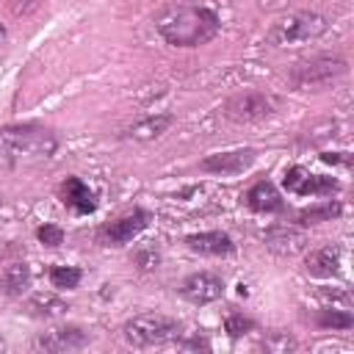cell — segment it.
Listing matches in <instances>:
<instances>
[{
  "label": "cell",
  "instance_id": "1",
  "mask_svg": "<svg viewBox=\"0 0 354 354\" xmlns=\"http://www.w3.org/2000/svg\"><path fill=\"white\" fill-rule=\"evenodd\" d=\"M155 30L174 47H199L216 39L221 30V19L207 6L180 3L169 6L155 17Z\"/></svg>",
  "mask_w": 354,
  "mask_h": 354
},
{
  "label": "cell",
  "instance_id": "2",
  "mask_svg": "<svg viewBox=\"0 0 354 354\" xmlns=\"http://www.w3.org/2000/svg\"><path fill=\"white\" fill-rule=\"evenodd\" d=\"M58 138L41 124H6L0 127V163L22 166L53 158Z\"/></svg>",
  "mask_w": 354,
  "mask_h": 354
},
{
  "label": "cell",
  "instance_id": "3",
  "mask_svg": "<svg viewBox=\"0 0 354 354\" xmlns=\"http://www.w3.org/2000/svg\"><path fill=\"white\" fill-rule=\"evenodd\" d=\"M122 335L133 348H149L174 340L180 335V324L160 313H144V315H133L122 326Z\"/></svg>",
  "mask_w": 354,
  "mask_h": 354
},
{
  "label": "cell",
  "instance_id": "4",
  "mask_svg": "<svg viewBox=\"0 0 354 354\" xmlns=\"http://www.w3.org/2000/svg\"><path fill=\"white\" fill-rule=\"evenodd\" d=\"M329 22L326 17L315 14V11H299V14H290L285 19H279L271 33H268V41L277 44V47H285V44H299V41H310V39H318L321 33H326Z\"/></svg>",
  "mask_w": 354,
  "mask_h": 354
},
{
  "label": "cell",
  "instance_id": "5",
  "mask_svg": "<svg viewBox=\"0 0 354 354\" xmlns=\"http://www.w3.org/2000/svg\"><path fill=\"white\" fill-rule=\"evenodd\" d=\"M346 72V61L337 55H315L307 61H296L290 69V83L296 88H318L332 83Z\"/></svg>",
  "mask_w": 354,
  "mask_h": 354
},
{
  "label": "cell",
  "instance_id": "6",
  "mask_svg": "<svg viewBox=\"0 0 354 354\" xmlns=\"http://www.w3.org/2000/svg\"><path fill=\"white\" fill-rule=\"evenodd\" d=\"M277 111V100L263 94V91H243L227 100L224 105V116L232 122H257L266 119Z\"/></svg>",
  "mask_w": 354,
  "mask_h": 354
},
{
  "label": "cell",
  "instance_id": "7",
  "mask_svg": "<svg viewBox=\"0 0 354 354\" xmlns=\"http://www.w3.org/2000/svg\"><path fill=\"white\" fill-rule=\"evenodd\" d=\"M285 188L296 196H332L340 188V183L335 177L313 174L304 166H290L285 171Z\"/></svg>",
  "mask_w": 354,
  "mask_h": 354
},
{
  "label": "cell",
  "instance_id": "8",
  "mask_svg": "<svg viewBox=\"0 0 354 354\" xmlns=\"http://www.w3.org/2000/svg\"><path fill=\"white\" fill-rule=\"evenodd\" d=\"M149 221H152L149 210L136 207L133 213H127V216H122V218L105 224V227L100 230V243H105V246H124V243H130L141 230H147Z\"/></svg>",
  "mask_w": 354,
  "mask_h": 354
},
{
  "label": "cell",
  "instance_id": "9",
  "mask_svg": "<svg viewBox=\"0 0 354 354\" xmlns=\"http://www.w3.org/2000/svg\"><path fill=\"white\" fill-rule=\"evenodd\" d=\"M180 293L191 304H210V301L224 296V282H221V277H216L210 271H196V274L183 279Z\"/></svg>",
  "mask_w": 354,
  "mask_h": 354
},
{
  "label": "cell",
  "instance_id": "10",
  "mask_svg": "<svg viewBox=\"0 0 354 354\" xmlns=\"http://www.w3.org/2000/svg\"><path fill=\"white\" fill-rule=\"evenodd\" d=\"M36 348L41 351H75V348H83L88 346V332L80 329V326H55L50 332H41L33 343Z\"/></svg>",
  "mask_w": 354,
  "mask_h": 354
},
{
  "label": "cell",
  "instance_id": "11",
  "mask_svg": "<svg viewBox=\"0 0 354 354\" xmlns=\"http://www.w3.org/2000/svg\"><path fill=\"white\" fill-rule=\"evenodd\" d=\"M254 158H257V152L243 147V149H230V152L207 155L199 166H202V171H210V174H241V171H246L254 163Z\"/></svg>",
  "mask_w": 354,
  "mask_h": 354
},
{
  "label": "cell",
  "instance_id": "12",
  "mask_svg": "<svg viewBox=\"0 0 354 354\" xmlns=\"http://www.w3.org/2000/svg\"><path fill=\"white\" fill-rule=\"evenodd\" d=\"M61 199L69 210L86 216V213H94L97 210V194L80 180V177H66L64 185H61Z\"/></svg>",
  "mask_w": 354,
  "mask_h": 354
},
{
  "label": "cell",
  "instance_id": "13",
  "mask_svg": "<svg viewBox=\"0 0 354 354\" xmlns=\"http://www.w3.org/2000/svg\"><path fill=\"white\" fill-rule=\"evenodd\" d=\"M185 246L191 252H199V254H213V257H221V254H232L235 252V243L227 232L221 230H210V232H194L185 238Z\"/></svg>",
  "mask_w": 354,
  "mask_h": 354
},
{
  "label": "cell",
  "instance_id": "14",
  "mask_svg": "<svg viewBox=\"0 0 354 354\" xmlns=\"http://www.w3.org/2000/svg\"><path fill=\"white\" fill-rule=\"evenodd\" d=\"M246 205H249L254 213H282V210H285V202H282L279 191H277L274 183H268V180H260V183H254V185L246 191Z\"/></svg>",
  "mask_w": 354,
  "mask_h": 354
},
{
  "label": "cell",
  "instance_id": "15",
  "mask_svg": "<svg viewBox=\"0 0 354 354\" xmlns=\"http://www.w3.org/2000/svg\"><path fill=\"white\" fill-rule=\"evenodd\" d=\"M263 243H266L271 252H277V254H296V252L304 249L307 238H304V232L296 230V227H271V230L263 235Z\"/></svg>",
  "mask_w": 354,
  "mask_h": 354
},
{
  "label": "cell",
  "instance_id": "16",
  "mask_svg": "<svg viewBox=\"0 0 354 354\" xmlns=\"http://www.w3.org/2000/svg\"><path fill=\"white\" fill-rule=\"evenodd\" d=\"M307 271L313 277H335L340 271V246L326 243L307 254Z\"/></svg>",
  "mask_w": 354,
  "mask_h": 354
},
{
  "label": "cell",
  "instance_id": "17",
  "mask_svg": "<svg viewBox=\"0 0 354 354\" xmlns=\"http://www.w3.org/2000/svg\"><path fill=\"white\" fill-rule=\"evenodd\" d=\"M171 124H174V116H171V113L147 116V119L136 122L133 127H127V130H124V138H133V141H152V138L163 136Z\"/></svg>",
  "mask_w": 354,
  "mask_h": 354
},
{
  "label": "cell",
  "instance_id": "18",
  "mask_svg": "<svg viewBox=\"0 0 354 354\" xmlns=\"http://www.w3.org/2000/svg\"><path fill=\"white\" fill-rule=\"evenodd\" d=\"M30 285V268L28 263H11L0 271V288L8 296H22Z\"/></svg>",
  "mask_w": 354,
  "mask_h": 354
},
{
  "label": "cell",
  "instance_id": "19",
  "mask_svg": "<svg viewBox=\"0 0 354 354\" xmlns=\"http://www.w3.org/2000/svg\"><path fill=\"white\" fill-rule=\"evenodd\" d=\"M340 213H343V205L340 202H324V205H313V207L299 210L296 221L299 224H318V221H332Z\"/></svg>",
  "mask_w": 354,
  "mask_h": 354
},
{
  "label": "cell",
  "instance_id": "20",
  "mask_svg": "<svg viewBox=\"0 0 354 354\" xmlns=\"http://www.w3.org/2000/svg\"><path fill=\"white\" fill-rule=\"evenodd\" d=\"M30 310H33L36 315L53 318V315H64L69 307H66L64 299H58V296H53V293H36V296H30Z\"/></svg>",
  "mask_w": 354,
  "mask_h": 354
},
{
  "label": "cell",
  "instance_id": "21",
  "mask_svg": "<svg viewBox=\"0 0 354 354\" xmlns=\"http://www.w3.org/2000/svg\"><path fill=\"white\" fill-rule=\"evenodd\" d=\"M315 321H318V326H324V329H351V326H354L351 313H348V310H337V307H324V310H318Z\"/></svg>",
  "mask_w": 354,
  "mask_h": 354
},
{
  "label": "cell",
  "instance_id": "22",
  "mask_svg": "<svg viewBox=\"0 0 354 354\" xmlns=\"http://www.w3.org/2000/svg\"><path fill=\"white\" fill-rule=\"evenodd\" d=\"M80 268H75V266H53L50 268V282H53V288H77V282H80Z\"/></svg>",
  "mask_w": 354,
  "mask_h": 354
},
{
  "label": "cell",
  "instance_id": "23",
  "mask_svg": "<svg viewBox=\"0 0 354 354\" xmlns=\"http://www.w3.org/2000/svg\"><path fill=\"white\" fill-rule=\"evenodd\" d=\"M299 343L288 335V332H268L263 340H260V348H266V351H271V354H288V351H293Z\"/></svg>",
  "mask_w": 354,
  "mask_h": 354
},
{
  "label": "cell",
  "instance_id": "24",
  "mask_svg": "<svg viewBox=\"0 0 354 354\" xmlns=\"http://www.w3.org/2000/svg\"><path fill=\"white\" fill-rule=\"evenodd\" d=\"M252 329H254V321L246 318L243 313H230V315L224 318V332H227L230 337H241V335H246V332H252Z\"/></svg>",
  "mask_w": 354,
  "mask_h": 354
},
{
  "label": "cell",
  "instance_id": "25",
  "mask_svg": "<svg viewBox=\"0 0 354 354\" xmlns=\"http://www.w3.org/2000/svg\"><path fill=\"white\" fill-rule=\"evenodd\" d=\"M36 235H39V241H41L44 246H61V243H64V230L55 227V224H41V227L36 230Z\"/></svg>",
  "mask_w": 354,
  "mask_h": 354
},
{
  "label": "cell",
  "instance_id": "26",
  "mask_svg": "<svg viewBox=\"0 0 354 354\" xmlns=\"http://www.w3.org/2000/svg\"><path fill=\"white\" fill-rule=\"evenodd\" d=\"M174 346L180 348V351H207L210 348V343L205 340V337H199V335H194V337H174Z\"/></svg>",
  "mask_w": 354,
  "mask_h": 354
},
{
  "label": "cell",
  "instance_id": "27",
  "mask_svg": "<svg viewBox=\"0 0 354 354\" xmlns=\"http://www.w3.org/2000/svg\"><path fill=\"white\" fill-rule=\"evenodd\" d=\"M158 260H160V254H158L155 249H141V252H136V263H138L144 271L155 268V266H158Z\"/></svg>",
  "mask_w": 354,
  "mask_h": 354
},
{
  "label": "cell",
  "instance_id": "28",
  "mask_svg": "<svg viewBox=\"0 0 354 354\" xmlns=\"http://www.w3.org/2000/svg\"><path fill=\"white\" fill-rule=\"evenodd\" d=\"M321 160L324 163H348V152H324Z\"/></svg>",
  "mask_w": 354,
  "mask_h": 354
},
{
  "label": "cell",
  "instance_id": "29",
  "mask_svg": "<svg viewBox=\"0 0 354 354\" xmlns=\"http://www.w3.org/2000/svg\"><path fill=\"white\" fill-rule=\"evenodd\" d=\"M3 41H6V28L0 25V47H3Z\"/></svg>",
  "mask_w": 354,
  "mask_h": 354
},
{
  "label": "cell",
  "instance_id": "30",
  "mask_svg": "<svg viewBox=\"0 0 354 354\" xmlns=\"http://www.w3.org/2000/svg\"><path fill=\"white\" fill-rule=\"evenodd\" d=\"M0 351H6V340L3 337H0Z\"/></svg>",
  "mask_w": 354,
  "mask_h": 354
},
{
  "label": "cell",
  "instance_id": "31",
  "mask_svg": "<svg viewBox=\"0 0 354 354\" xmlns=\"http://www.w3.org/2000/svg\"><path fill=\"white\" fill-rule=\"evenodd\" d=\"M0 205H3V199H0Z\"/></svg>",
  "mask_w": 354,
  "mask_h": 354
}]
</instances>
